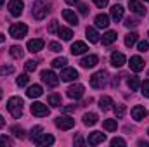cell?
<instances>
[{
  "mask_svg": "<svg viewBox=\"0 0 149 147\" xmlns=\"http://www.w3.org/2000/svg\"><path fill=\"white\" fill-rule=\"evenodd\" d=\"M7 109L12 114V118L19 119L23 116V99L21 97H10L7 102Z\"/></svg>",
  "mask_w": 149,
  "mask_h": 147,
  "instance_id": "obj_1",
  "label": "cell"
},
{
  "mask_svg": "<svg viewBox=\"0 0 149 147\" xmlns=\"http://www.w3.org/2000/svg\"><path fill=\"white\" fill-rule=\"evenodd\" d=\"M9 33H10V37H12V38H16V40H21V38L26 37V33H28V26H26L24 23L12 24V26H10V30H9Z\"/></svg>",
  "mask_w": 149,
  "mask_h": 147,
  "instance_id": "obj_2",
  "label": "cell"
},
{
  "mask_svg": "<svg viewBox=\"0 0 149 147\" xmlns=\"http://www.w3.org/2000/svg\"><path fill=\"white\" fill-rule=\"evenodd\" d=\"M106 81H108V73L106 71H99V73L90 76V85L94 88H102L106 85Z\"/></svg>",
  "mask_w": 149,
  "mask_h": 147,
  "instance_id": "obj_3",
  "label": "cell"
},
{
  "mask_svg": "<svg viewBox=\"0 0 149 147\" xmlns=\"http://www.w3.org/2000/svg\"><path fill=\"white\" fill-rule=\"evenodd\" d=\"M49 12H50V9H49V5H47L45 2H38V3H35V7H33V10H31V14H33L35 19H43Z\"/></svg>",
  "mask_w": 149,
  "mask_h": 147,
  "instance_id": "obj_4",
  "label": "cell"
},
{
  "mask_svg": "<svg viewBox=\"0 0 149 147\" xmlns=\"http://www.w3.org/2000/svg\"><path fill=\"white\" fill-rule=\"evenodd\" d=\"M40 76H42L43 83H47L49 87H57V85H59V76H57V74L54 73V71L43 69V71L40 73Z\"/></svg>",
  "mask_w": 149,
  "mask_h": 147,
  "instance_id": "obj_5",
  "label": "cell"
},
{
  "mask_svg": "<svg viewBox=\"0 0 149 147\" xmlns=\"http://www.w3.org/2000/svg\"><path fill=\"white\" fill-rule=\"evenodd\" d=\"M56 126L61 130H71L74 126V119L70 116H57L56 118Z\"/></svg>",
  "mask_w": 149,
  "mask_h": 147,
  "instance_id": "obj_6",
  "label": "cell"
},
{
  "mask_svg": "<svg viewBox=\"0 0 149 147\" xmlns=\"http://www.w3.org/2000/svg\"><path fill=\"white\" fill-rule=\"evenodd\" d=\"M23 9H24V3L21 0H10L9 2V12H10V16L19 17L23 14Z\"/></svg>",
  "mask_w": 149,
  "mask_h": 147,
  "instance_id": "obj_7",
  "label": "cell"
},
{
  "mask_svg": "<svg viewBox=\"0 0 149 147\" xmlns=\"http://www.w3.org/2000/svg\"><path fill=\"white\" fill-rule=\"evenodd\" d=\"M33 142L37 144V146H52L54 144V137L52 135H49V133H37V135H33Z\"/></svg>",
  "mask_w": 149,
  "mask_h": 147,
  "instance_id": "obj_8",
  "label": "cell"
},
{
  "mask_svg": "<svg viewBox=\"0 0 149 147\" xmlns=\"http://www.w3.org/2000/svg\"><path fill=\"white\" fill-rule=\"evenodd\" d=\"M83 92H85V88H83V85H80V83H76V85H71L70 88H68V97L70 99H81L83 97Z\"/></svg>",
  "mask_w": 149,
  "mask_h": 147,
  "instance_id": "obj_9",
  "label": "cell"
},
{
  "mask_svg": "<svg viewBox=\"0 0 149 147\" xmlns=\"http://www.w3.org/2000/svg\"><path fill=\"white\" fill-rule=\"evenodd\" d=\"M128 9L134 12V14H137V16H146V7L139 2V0H130L128 2Z\"/></svg>",
  "mask_w": 149,
  "mask_h": 147,
  "instance_id": "obj_10",
  "label": "cell"
},
{
  "mask_svg": "<svg viewBox=\"0 0 149 147\" xmlns=\"http://www.w3.org/2000/svg\"><path fill=\"white\" fill-rule=\"evenodd\" d=\"M31 112H33L35 116H38V118H43V116H47L50 111H49V107H47L45 104H42V102H33Z\"/></svg>",
  "mask_w": 149,
  "mask_h": 147,
  "instance_id": "obj_11",
  "label": "cell"
},
{
  "mask_svg": "<svg viewBox=\"0 0 149 147\" xmlns=\"http://www.w3.org/2000/svg\"><path fill=\"white\" fill-rule=\"evenodd\" d=\"M104 140H106V135L102 132H92L88 135V139H87L88 146H97V144H102Z\"/></svg>",
  "mask_w": 149,
  "mask_h": 147,
  "instance_id": "obj_12",
  "label": "cell"
},
{
  "mask_svg": "<svg viewBox=\"0 0 149 147\" xmlns=\"http://www.w3.org/2000/svg\"><path fill=\"white\" fill-rule=\"evenodd\" d=\"M43 45H45V42L42 40V38H33V40H30L28 42V50L31 52V54H37V52H40L42 49H43Z\"/></svg>",
  "mask_w": 149,
  "mask_h": 147,
  "instance_id": "obj_13",
  "label": "cell"
},
{
  "mask_svg": "<svg viewBox=\"0 0 149 147\" xmlns=\"http://www.w3.org/2000/svg\"><path fill=\"white\" fill-rule=\"evenodd\" d=\"M130 69L132 71H135V73H139V71H142L144 69V61H142V57H139V55H134V57H130Z\"/></svg>",
  "mask_w": 149,
  "mask_h": 147,
  "instance_id": "obj_14",
  "label": "cell"
},
{
  "mask_svg": "<svg viewBox=\"0 0 149 147\" xmlns=\"http://www.w3.org/2000/svg\"><path fill=\"white\" fill-rule=\"evenodd\" d=\"M59 78H61L63 81H71V80H76V78H78V71H76L74 68H64Z\"/></svg>",
  "mask_w": 149,
  "mask_h": 147,
  "instance_id": "obj_15",
  "label": "cell"
},
{
  "mask_svg": "<svg viewBox=\"0 0 149 147\" xmlns=\"http://www.w3.org/2000/svg\"><path fill=\"white\" fill-rule=\"evenodd\" d=\"M146 116H148V111H146L144 106H135V107L132 109V118H134L135 121H142Z\"/></svg>",
  "mask_w": 149,
  "mask_h": 147,
  "instance_id": "obj_16",
  "label": "cell"
},
{
  "mask_svg": "<svg viewBox=\"0 0 149 147\" xmlns=\"http://www.w3.org/2000/svg\"><path fill=\"white\" fill-rule=\"evenodd\" d=\"M125 61H127V57H125L121 52H113L111 54V64L114 68H121V66L125 64Z\"/></svg>",
  "mask_w": 149,
  "mask_h": 147,
  "instance_id": "obj_17",
  "label": "cell"
},
{
  "mask_svg": "<svg viewBox=\"0 0 149 147\" xmlns=\"http://www.w3.org/2000/svg\"><path fill=\"white\" fill-rule=\"evenodd\" d=\"M87 50H88V47H87V43H85V42H74L73 45H71V54H73V55L85 54Z\"/></svg>",
  "mask_w": 149,
  "mask_h": 147,
  "instance_id": "obj_18",
  "label": "cell"
},
{
  "mask_svg": "<svg viewBox=\"0 0 149 147\" xmlns=\"http://www.w3.org/2000/svg\"><path fill=\"white\" fill-rule=\"evenodd\" d=\"M63 17H64L66 23H70L71 26H76V24H78V16L74 14L73 10H70V9H64V10H63Z\"/></svg>",
  "mask_w": 149,
  "mask_h": 147,
  "instance_id": "obj_19",
  "label": "cell"
},
{
  "mask_svg": "<svg viewBox=\"0 0 149 147\" xmlns=\"http://www.w3.org/2000/svg\"><path fill=\"white\" fill-rule=\"evenodd\" d=\"M42 94H43V90H42L40 85H31V87H28V90H26V95H28L30 99H37Z\"/></svg>",
  "mask_w": 149,
  "mask_h": 147,
  "instance_id": "obj_20",
  "label": "cell"
},
{
  "mask_svg": "<svg viewBox=\"0 0 149 147\" xmlns=\"http://www.w3.org/2000/svg\"><path fill=\"white\" fill-rule=\"evenodd\" d=\"M97 62H99V57H97V55H87V57L81 59L80 64H81L83 68H94Z\"/></svg>",
  "mask_w": 149,
  "mask_h": 147,
  "instance_id": "obj_21",
  "label": "cell"
},
{
  "mask_svg": "<svg viewBox=\"0 0 149 147\" xmlns=\"http://www.w3.org/2000/svg\"><path fill=\"white\" fill-rule=\"evenodd\" d=\"M108 24H109V16L108 14H99L95 17V26L97 28H108Z\"/></svg>",
  "mask_w": 149,
  "mask_h": 147,
  "instance_id": "obj_22",
  "label": "cell"
},
{
  "mask_svg": "<svg viewBox=\"0 0 149 147\" xmlns=\"http://www.w3.org/2000/svg\"><path fill=\"white\" fill-rule=\"evenodd\" d=\"M123 10H125V9H123L121 5H113L111 7V17L116 21V23L123 17Z\"/></svg>",
  "mask_w": 149,
  "mask_h": 147,
  "instance_id": "obj_23",
  "label": "cell"
},
{
  "mask_svg": "<svg viewBox=\"0 0 149 147\" xmlns=\"http://www.w3.org/2000/svg\"><path fill=\"white\" fill-rule=\"evenodd\" d=\"M85 33H87V38H88L92 43H97V42H99V33H97V30H95V28H92V26H87Z\"/></svg>",
  "mask_w": 149,
  "mask_h": 147,
  "instance_id": "obj_24",
  "label": "cell"
},
{
  "mask_svg": "<svg viewBox=\"0 0 149 147\" xmlns=\"http://www.w3.org/2000/svg\"><path fill=\"white\" fill-rule=\"evenodd\" d=\"M113 106V99L111 97H108V95H104V97H101L99 99V107L102 111H109Z\"/></svg>",
  "mask_w": 149,
  "mask_h": 147,
  "instance_id": "obj_25",
  "label": "cell"
},
{
  "mask_svg": "<svg viewBox=\"0 0 149 147\" xmlns=\"http://www.w3.org/2000/svg\"><path fill=\"white\" fill-rule=\"evenodd\" d=\"M97 114H94V112H87V114H83V123L87 125V126H94L95 123H97Z\"/></svg>",
  "mask_w": 149,
  "mask_h": 147,
  "instance_id": "obj_26",
  "label": "cell"
},
{
  "mask_svg": "<svg viewBox=\"0 0 149 147\" xmlns=\"http://www.w3.org/2000/svg\"><path fill=\"white\" fill-rule=\"evenodd\" d=\"M113 42H116V31H108L102 35V45H111Z\"/></svg>",
  "mask_w": 149,
  "mask_h": 147,
  "instance_id": "obj_27",
  "label": "cell"
},
{
  "mask_svg": "<svg viewBox=\"0 0 149 147\" xmlns=\"http://www.w3.org/2000/svg\"><path fill=\"white\" fill-rule=\"evenodd\" d=\"M57 33H59V37L63 38V40H66V42L73 38V31H71L70 28H59V30H57Z\"/></svg>",
  "mask_w": 149,
  "mask_h": 147,
  "instance_id": "obj_28",
  "label": "cell"
},
{
  "mask_svg": "<svg viewBox=\"0 0 149 147\" xmlns=\"http://www.w3.org/2000/svg\"><path fill=\"white\" fill-rule=\"evenodd\" d=\"M49 104L52 107H59L61 106V95L59 94H50L49 95Z\"/></svg>",
  "mask_w": 149,
  "mask_h": 147,
  "instance_id": "obj_29",
  "label": "cell"
},
{
  "mask_svg": "<svg viewBox=\"0 0 149 147\" xmlns=\"http://www.w3.org/2000/svg\"><path fill=\"white\" fill-rule=\"evenodd\" d=\"M23 54H24V52H23V49H21L19 45H12V47H10V55H12L14 59H21Z\"/></svg>",
  "mask_w": 149,
  "mask_h": 147,
  "instance_id": "obj_30",
  "label": "cell"
},
{
  "mask_svg": "<svg viewBox=\"0 0 149 147\" xmlns=\"http://www.w3.org/2000/svg\"><path fill=\"white\" fill-rule=\"evenodd\" d=\"M137 40H139V35H137V33H128V35L125 37V45H127V47H132V45H135Z\"/></svg>",
  "mask_w": 149,
  "mask_h": 147,
  "instance_id": "obj_31",
  "label": "cell"
},
{
  "mask_svg": "<svg viewBox=\"0 0 149 147\" xmlns=\"http://www.w3.org/2000/svg\"><path fill=\"white\" fill-rule=\"evenodd\" d=\"M128 87H130V90H137V88L141 87L139 76H130V78H128Z\"/></svg>",
  "mask_w": 149,
  "mask_h": 147,
  "instance_id": "obj_32",
  "label": "cell"
},
{
  "mask_svg": "<svg viewBox=\"0 0 149 147\" xmlns=\"http://www.w3.org/2000/svg\"><path fill=\"white\" fill-rule=\"evenodd\" d=\"M66 64H68L66 57H57L52 61V68H66Z\"/></svg>",
  "mask_w": 149,
  "mask_h": 147,
  "instance_id": "obj_33",
  "label": "cell"
},
{
  "mask_svg": "<svg viewBox=\"0 0 149 147\" xmlns=\"http://www.w3.org/2000/svg\"><path fill=\"white\" fill-rule=\"evenodd\" d=\"M102 126H104L108 132H114L118 125H116V119H106V121L102 123Z\"/></svg>",
  "mask_w": 149,
  "mask_h": 147,
  "instance_id": "obj_34",
  "label": "cell"
},
{
  "mask_svg": "<svg viewBox=\"0 0 149 147\" xmlns=\"http://www.w3.org/2000/svg\"><path fill=\"white\" fill-rule=\"evenodd\" d=\"M125 111H127V107H125L123 104H116V106H114V112H116V118H123V116H125Z\"/></svg>",
  "mask_w": 149,
  "mask_h": 147,
  "instance_id": "obj_35",
  "label": "cell"
},
{
  "mask_svg": "<svg viewBox=\"0 0 149 147\" xmlns=\"http://www.w3.org/2000/svg\"><path fill=\"white\" fill-rule=\"evenodd\" d=\"M28 81H30V78H28V74H19V78H17V87H26L28 85Z\"/></svg>",
  "mask_w": 149,
  "mask_h": 147,
  "instance_id": "obj_36",
  "label": "cell"
},
{
  "mask_svg": "<svg viewBox=\"0 0 149 147\" xmlns=\"http://www.w3.org/2000/svg\"><path fill=\"white\" fill-rule=\"evenodd\" d=\"M141 90H142V95L144 97H149V80L141 83Z\"/></svg>",
  "mask_w": 149,
  "mask_h": 147,
  "instance_id": "obj_37",
  "label": "cell"
},
{
  "mask_svg": "<svg viewBox=\"0 0 149 147\" xmlns=\"http://www.w3.org/2000/svg\"><path fill=\"white\" fill-rule=\"evenodd\" d=\"M24 69H26L28 73H33V71L37 69V62H35V61H28V62L24 64Z\"/></svg>",
  "mask_w": 149,
  "mask_h": 147,
  "instance_id": "obj_38",
  "label": "cell"
},
{
  "mask_svg": "<svg viewBox=\"0 0 149 147\" xmlns=\"http://www.w3.org/2000/svg\"><path fill=\"white\" fill-rule=\"evenodd\" d=\"M123 24H125L127 28H134V26H137V24H139V21H137V19H132V17H127Z\"/></svg>",
  "mask_w": 149,
  "mask_h": 147,
  "instance_id": "obj_39",
  "label": "cell"
},
{
  "mask_svg": "<svg viewBox=\"0 0 149 147\" xmlns=\"http://www.w3.org/2000/svg\"><path fill=\"white\" fill-rule=\"evenodd\" d=\"M12 133H14L17 139H24V132H23V128H17V126H14V128H12Z\"/></svg>",
  "mask_w": 149,
  "mask_h": 147,
  "instance_id": "obj_40",
  "label": "cell"
},
{
  "mask_svg": "<svg viewBox=\"0 0 149 147\" xmlns=\"http://www.w3.org/2000/svg\"><path fill=\"white\" fill-rule=\"evenodd\" d=\"M10 73H14V68L12 66H2L0 68V74L3 76V74H10Z\"/></svg>",
  "mask_w": 149,
  "mask_h": 147,
  "instance_id": "obj_41",
  "label": "cell"
},
{
  "mask_svg": "<svg viewBox=\"0 0 149 147\" xmlns=\"http://www.w3.org/2000/svg\"><path fill=\"white\" fill-rule=\"evenodd\" d=\"M111 146H120V147H125L127 146V142H125V140H123V139H118V137H116V139H113L111 140Z\"/></svg>",
  "mask_w": 149,
  "mask_h": 147,
  "instance_id": "obj_42",
  "label": "cell"
},
{
  "mask_svg": "<svg viewBox=\"0 0 149 147\" xmlns=\"http://www.w3.org/2000/svg\"><path fill=\"white\" fill-rule=\"evenodd\" d=\"M59 30V24H57V21H52L50 24H49V33H56Z\"/></svg>",
  "mask_w": 149,
  "mask_h": 147,
  "instance_id": "obj_43",
  "label": "cell"
},
{
  "mask_svg": "<svg viewBox=\"0 0 149 147\" xmlns=\"http://www.w3.org/2000/svg\"><path fill=\"white\" fill-rule=\"evenodd\" d=\"M137 49H139V52H146V50L149 49V43H148V42H139Z\"/></svg>",
  "mask_w": 149,
  "mask_h": 147,
  "instance_id": "obj_44",
  "label": "cell"
},
{
  "mask_svg": "<svg viewBox=\"0 0 149 147\" xmlns=\"http://www.w3.org/2000/svg\"><path fill=\"white\" fill-rule=\"evenodd\" d=\"M49 49H50L52 52H59V50H61V45H59L57 42H52V43H49Z\"/></svg>",
  "mask_w": 149,
  "mask_h": 147,
  "instance_id": "obj_45",
  "label": "cell"
},
{
  "mask_svg": "<svg viewBox=\"0 0 149 147\" xmlns=\"http://www.w3.org/2000/svg\"><path fill=\"white\" fill-rule=\"evenodd\" d=\"M78 10H80V14H83V16H87V14H88V9H87V5H85V3H80V5H78Z\"/></svg>",
  "mask_w": 149,
  "mask_h": 147,
  "instance_id": "obj_46",
  "label": "cell"
},
{
  "mask_svg": "<svg viewBox=\"0 0 149 147\" xmlns=\"http://www.w3.org/2000/svg\"><path fill=\"white\" fill-rule=\"evenodd\" d=\"M12 142H10V139H7L5 135H2L0 137V146H10Z\"/></svg>",
  "mask_w": 149,
  "mask_h": 147,
  "instance_id": "obj_47",
  "label": "cell"
},
{
  "mask_svg": "<svg viewBox=\"0 0 149 147\" xmlns=\"http://www.w3.org/2000/svg\"><path fill=\"white\" fill-rule=\"evenodd\" d=\"M94 3H95L97 7H101V9H102V7H106V5H108V0H94Z\"/></svg>",
  "mask_w": 149,
  "mask_h": 147,
  "instance_id": "obj_48",
  "label": "cell"
},
{
  "mask_svg": "<svg viewBox=\"0 0 149 147\" xmlns=\"http://www.w3.org/2000/svg\"><path fill=\"white\" fill-rule=\"evenodd\" d=\"M83 144H85V142H83V139H81V137L78 135V137L74 139V146H83Z\"/></svg>",
  "mask_w": 149,
  "mask_h": 147,
  "instance_id": "obj_49",
  "label": "cell"
},
{
  "mask_svg": "<svg viewBox=\"0 0 149 147\" xmlns=\"http://www.w3.org/2000/svg\"><path fill=\"white\" fill-rule=\"evenodd\" d=\"M63 111L64 112H71V111H74V106H66V107H63Z\"/></svg>",
  "mask_w": 149,
  "mask_h": 147,
  "instance_id": "obj_50",
  "label": "cell"
},
{
  "mask_svg": "<svg viewBox=\"0 0 149 147\" xmlns=\"http://www.w3.org/2000/svg\"><path fill=\"white\" fill-rule=\"evenodd\" d=\"M38 132H42V126H35V128L31 130V133H33V135H37Z\"/></svg>",
  "mask_w": 149,
  "mask_h": 147,
  "instance_id": "obj_51",
  "label": "cell"
},
{
  "mask_svg": "<svg viewBox=\"0 0 149 147\" xmlns=\"http://www.w3.org/2000/svg\"><path fill=\"white\" fill-rule=\"evenodd\" d=\"M3 126H5V119L0 116V128H3Z\"/></svg>",
  "mask_w": 149,
  "mask_h": 147,
  "instance_id": "obj_52",
  "label": "cell"
},
{
  "mask_svg": "<svg viewBox=\"0 0 149 147\" xmlns=\"http://www.w3.org/2000/svg\"><path fill=\"white\" fill-rule=\"evenodd\" d=\"M66 3H70V5H74V3H78V0H66Z\"/></svg>",
  "mask_w": 149,
  "mask_h": 147,
  "instance_id": "obj_53",
  "label": "cell"
},
{
  "mask_svg": "<svg viewBox=\"0 0 149 147\" xmlns=\"http://www.w3.org/2000/svg\"><path fill=\"white\" fill-rule=\"evenodd\" d=\"M2 42H5V37H3V33H0V43Z\"/></svg>",
  "mask_w": 149,
  "mask_h": 147,
  "instance_id": "obj_54",
  "label": "cell"
},
{
  "mask_svg": "<svg viewBox=\"0 0 149 147\" xmlns=\"http://www.w3.org/2000/svg\"><path fill=\"white\" fill-rule=\"evenodd\" d=\"M5 3V0H0V9H2V5Z\"/></svg>",
  "mask_w": 149,
  "mask_h": 147,
  "instance_id": "obj_55",
  "label": "cell"
},
{
  "mask_svg": "<svg viewBox=\"0 0 149 147\" xmlns=\"http://www.w3.org/2000/svg\"><path fill=\"white\" fill-rule=\"evenodd\" d=\"M2 95H3V92H2V88H0V99H2Z\"/></svg>",
  "mask_w": 149,
  "mask_h": 147,
  "instance_id": "obj_56",
  "label": "cell"
},
{
  "mask_svg": "<svg viewBox=\"0 0 149 147\" xmlns=\"http://www.w3.org/2000/svg\"><path fill=\"white\" fill-rule=\"evenodd\" d=\"M146 2H149V0H146Z\"/></svg>",
  "mask_w": 149,
  "mask_h": 147,
  "instance_id": "obj_57",
  "label": "cell"
},
{
  "mask_svg": "<svg viewBox=\"0 0 149 147\" xmlns=\"http://www.w3.org/2000/svg\"><path fill=\"white\" fill-rule=\"evenodd\" d=\"M148 133H149V130H148Z\"/></svg>",
  "mask_w": 149,
  "mask_h": 147,
  "instance_id": "obj_58",
  "label": "cell"
},
{
  "mask_svg": "<svg viewBox=\"0 0 149 147\" xmlns=\"http://www.w3.org/2000/svg\"><path fill=\"white\" fill-rule=\"evenodd\" d=\"M148 35H149V33H148Z\"/></svg>",
  "mask_w": 149,
  "mask_h": 147,
  "instance_id": "obj_59",
  "label": "cell"
}]
</instances>
